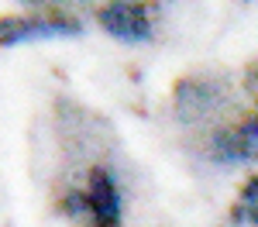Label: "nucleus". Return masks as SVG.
I'll return each instance as SVG.
<instances>
[{"label":"nucleus","mask_w":258,"mask_h":227,"mask_svg":"<svg viewBox=\"0 0 258 227\" xmlns=\"http://www.w3.org/2000/svg\"><path fill=\"white\" fill-rule=\"evenodd\" d=\"M86 210L93 227H120V189L117 179L107 169H90V189H86Z\"/></svg>","instance_id":"obj_3"},{"label":"nucleus","mask_w":258,"mask_h":227,"mask_svg":"<svg viewBox=\"0 0 258 227\" xmlns=\"http://www.w3.org/2000/svg\"><path fill=\"white\" fill-rule=\"evenodd\" d=\"M214 155L220 162H258V117L244 121L227 134H217Z\"/></svg>","instance_id":"obj_4"},{"label":"nucleus","mask_w":258,"mask_h":227,"mask_svg":"<svg viewBox=\"0 0 258 227\" xmlns=\"http://www.w3.org/2000/svg\"><path fill=\"white\" fill-rule=\"evenodd\" d=\"M100 24L107 35H114L120 41H148L152 38V21L148 11L138 0H110L100 11Z\"/></svg>","instance_id":"obj_2"},{"label":"nucleus","mask_w":258,"mask_h":227,"mask_svg":"<svg viewBox=\"0 0 258 227\" xmlns=\"http://www.w3.org/2000/svg\"><path fill=\"white\" fill-rule=\"evenodd\" d=\"M80 24L73 18H48V14H24V18H0V48H14L24 41L73 38Z\"/></svg>","instance_id":"obj_1"},{"label":"nucleus","mask_w":258,"mask_h":227,"mask_svg":"<svg viewBox=\"0 0 258 227\" xmlns=\"http://www.w3.org/2000/svg\"><path fill=\"white\" fill-rule=\"evenodd\" d=\"M234 220L248 227H258V176L251 183H244L241 196L234 200Z\"/></svg>","instance_id":"obj_5"}]
</instances>
